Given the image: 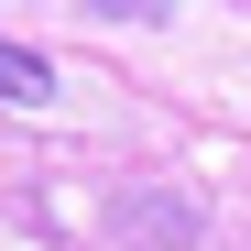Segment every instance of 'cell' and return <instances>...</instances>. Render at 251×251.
I'll return each instance as SVG.
<instances>
[{
  "mask_svg": "<svg viewBox=\"0 0 251 251\" xmlns=\"http://www.w3.org/2000/svg\"><path fill=\"white\" fill-rule=\"evenodd\" d=\"M0 99H11V109H44L55 99V66L33 55V44H0Z\"/></svg>",
  "mask_w": 251,
  "mask_h": 251,
  "instance_id": "cell-1",
  "label": "cell"
}]
</instances>
